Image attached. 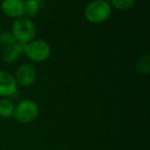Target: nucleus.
<instances>
[{"instance_id": "nucleus-2", "label": "nucleus", "mask_w": 150, "mask_h": 150, "mask_svg": "<svg viewBox=\"0 0 150 150\" xmlns=\"http://www.w3.org/2000/svg\"><path fill=\"white\" fill-rule=\"evenodd\" d=\"M11 34L16 42L27 44L35 38L36 26L31 18L27 16H21L19 18H16L12 24Z\"/></svg>"}, {"instance_id": "nucleus-10", "label": "nucleus", "mask_w": 150, "mask_h": 150, "mask_svg": "<svg viewBox=\"0 0 150 150\" xmlns=\"http://www.w3.org/2000/svg\"><path fill=\"white\" fill-rule=\"evenodd\" d=\"M14 105L8 98H0V117L3 119H9L14 117Z\"/></svg>"}, {"instance_id": "nucleus-6", "label": "nucleus", "mask_w": 150, "mask_h": 150, "mask_svg": "<svg viewBox=\"0 0 150 150\" xmlns=\"http://www.w3.org/2000/svg\"><path fill=\"white\" fill-rule=\"evenodd\" d=\"M17 90L18 84L14 76L7 71H0V96L2 98L12 96L16 94Z\"/></svg>"}, {"instance_id": "nucleus-5", "label": "nucleus", "mask_w": 150, "mask_h": 150, "mask_svg": "<svg viewBox=\"0 0 150 150\" xmlns=\"http://www.w3.org/2000/svg\"><path fill=\"white\" fill-rule=\"evenodd\" d=\"M36 77V69L30 63H24L18 67L16 76H14V80L19 85L23 86V87H28L34 83Z\"/></svg>"}, {"instance_id": "nucleus-8", "label": "nucleus", "mask_w": 150, "mask_h": 150, "mask_svg": "<svg viewBox=\"0 0 150 150\" xmlns=\"http://www.w3.org/2000/svg\"><path fill=\"white\" fill-rule=\"evenodd\" d=\"M1 9L4 14L10 18L24 16V0H2Z\"/></svg>"}, {"instance_id": "nucleus-1", "label": "nucleus", "mask_w": 150, "mask_h": 150, "mask_svg": "<svg viewBox=\"0 0 150 150\" xmlns=\"http://www.w3.org/2000/svg\"><path fill=\"white\" fill-rule=\"evenodd\" d=\"M112 13L108 0H93L84 8V16L93 24H101L110 18Z\"/></svg>"}, {"instance_id": "nucleus-13", "label": "nucleus", "mask_w": 150, "mask_h": 150, "mask_svg": "<svg viewBox=\"0 0 150 150\" xmlns=\"http://www.w3.org/2000/svg\"><path fill=\"white\" fill-rule=\"evenodd\" d=\"M14 38L12 36L11 32L9 31H4L0 34V44H3L4 46L8 45V44H11L14 43Z\"/></svg>"}, {"instance_id": "nucleus-7", "label": "nucleus", "mask_w": 150, "mask_h": 150, "mask_svg": "<svg viewBox=\"0 0 150 150\" xmlns=\"http://www.w3.org/2000/svg\"><path fill=\"white\" fill-rule=\"evenodd\" d=\"M24 45L25 44L14 42L11 44L4 46L2 49L1 58L5 63H14L20 58L22 53H24Z\"/></svg>"}, {"instance_id": "nucleus-11", "label": "nucleus", "mask_w": 150, "mask_h": 150, "mask_svg": "<svg viewBox=\"0 0 150 150\" xmlns=\"http://www.w3.org/2000/svg\"><path fill=\"white\" fill-rule=\"evenodd\" d=\"M136 69L139 74L141 75H147L150 71V57L149 55L145 54L142 57H140V59L137 61L136 64Z\"/></svg>"}, {"instance_id": "nucleus-3", "label": "nucleus", "mask_w": 150, "mask_h": 150, "mask_svg": "<svg viewBox=\"0 0 150 150\" xmlns=\"http://www.w3.org/2000/svg\"><path fill=\"white\" fill-rule=\"evenodd\" d=\"M24 53L31 60L40 62L50 57L52 53V48L45 40L33 39L32 41L24 45Z\"/></svg>"}, {"instance_id": "nucleus-12", "label": "nucleus", "mask_w": 150, "mask_h": 150, "mask_svg": "<svg viewBox=\"0 0 150 150\" xmlns=\"http://www.w3.org/2000/svg\"><path fill=\"white\" fill-rule=\"evenodd\" d=\"M111 3L117 9L126 10L132 8L135 5L136 0H111Z\"/></svg>"}, {"instance_id": "nucleus-4", "label": "nucleus", "mask_w": 150, "mask_h": 150, "mask_svg": "<svg viewBox=\"0 0 150 150\" xmlns=\"http://www.w3.org/2000/svg\"><path fill=\"white\" fill-rule=\"evenodd\" d=\"M39 108L32 99H24L14 106V117L22 124H29L38 117Z\"/></svg>"}, {"instance_id": "nucleus-9", "label": "nucleus", "mask_w": 150, "mask_h": 150, "mask_svg": "<svg viewBox=\"0 0 150 150\" xmlns=\"http://www.w3.org/2000/svg\"><path fill=\"white\" fill-rule=\"evenodd\" d=\"M42 6V0H24V16L33 18L39 12Z\"/></svg>"}]
</instances>
